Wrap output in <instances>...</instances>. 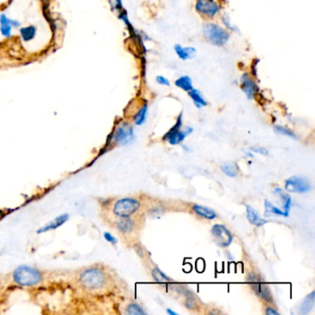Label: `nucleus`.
Masks as SVG:
<instances>
[{"instance_id": "obj_1", "label": "nucleus", "mask_w": 315, "mask_h": 315, "mask_svg": "<svg viewBox=\"0 0 315 315\" xmlns=\"http://www.w3.org/2000/svg\"><path fill=\"white\" fill-rule=\"evenodd\" d=\"M77 282L85 291L97 293L105 289L107 282V277L102 269L97 266H91L79 272Z\"/></svg>"}, {"instance_id": "obj_2", "label": "nucleus", "mask_w": 315, "mask_h": 315, "mask_svg": "<svg viewBox=\"0 0 315 315\" xmlns=\"http://www.w3.org/2000/svg\"><path fill=\"white\" fill-rule=\"evenodd\" d=\"M13 283L20 287L31 288L42 283L44 277L41 271L28 265H20L11 274Z\"/></svg>"}, {"instance_id": "obj_3", "label": "nucleus", "mask_w": 315, "mask_h": 315, "mask_svg": "<svg viewBox=\"0 0 315 315\" xmlns=\"http://www.w3.org/2000/svg\"><path fill=\"white\" fill-rule=\"evenodd\" d=\"M203 32L206 40L215 46H224L230 39L229 32L215 23H206Z\"/></svg>"}, {"instance_id": "obj_4", "label": "nucleus", "mask_w": 315, "mask_h": 315, "mask_svg": "<svg viewBox=\"0 0 315 315\" xmlns=\"http://www.w3.org/2000/svg\"><path fill=\"white\" fill-rule=\"evenodd\" d=\"M141 207V203L134 198L118 200L113 206V213L117 217H127L134 214Z\"/></svg>"}, {"instance_id": "obj_5", "label": "nucleus", "mask_w": 315, "mask_h": 315, "mask_svg": "<svg viewBox=\"0 0 315 315\" xmlns=\"http://www.w3.org/2000/svg\"><path fill=\"white\" fill-rule=\"evenodd\" d=\"M112 139L119 145H126L132 142L134 140L133 127L128 122L120 124L113 133Z\"/></svg>"}, {"instance_id": "obj_6", "label": "nucleus", "mask_w": 315, "mask_h": 315, "mask_svg": "<svg viewBox=\"0 0 315 315\" xmlns=\"http://www.w3.org/2000/svg\"><path fill=\"white\" fill-rule=\"evenodd\" d=\"M247 280L249 283L251 284V289L254 290V292L257 294L258 296L264 299V301L267 303L274 302L271 290H269L268 286L266 284H264L260 279V277L254 274H251L248 277Z\"/></svg>"}, {"instance_id": "obj_7", "label": "nucleus", "mask_w": 315, "mask_h": 315, "mask_svg": "<svg viewBox=\"0 0 315 315\" xmlns=\"http://www.w3.org/2000/svg\"><path fill=\"white\" fill-rule=\"evenodd\" d=\"M195 8L207 18H213L220 12V5L215 0H196Z\"/></svg>"}, {"instance_id": "obj_8", "label": "nucleus", "mask_w": 315, "mask_h": 315, "mask_svg": "<svg viewBox=\"0 0 315 315\" xmlns=\"http://www.w3.org/2000/svg\"><path fill=\"white\" fill-rule=\"evenodd\" d=\"M285 189L290 193H307L311 190V184L306 178L294 176L286 180Z\"/></svg>"}, {"instance_id": "obj_9", "label": "nucleus", "mask_w": 315, "mask_h": 315, "mask_svg": "<svg viewBox=\"0 0 315 315\" xmlns=\"http://www.w3.org/2000/svg\"><path fill=\"white\" fill-rule=\"evenodd\" d=\"M212 235L215 243L222 248H226L227 246H229L233 240L231 233L225 225H213L212 228Z\"/></svg>"}, {"instance_id": "obj_10", "label": "nucleus", "mask_w": 315, "mask_h": 315, "mask_svg": "<svg viewBox=\"0 0 315 315\" xmlns=\"http://www.w3.org/2000/svg\"><path fill=\"white\" fill-rule=\"evenodd\" d=\"M240 88L248 99H253L258 92V86L249 73H243L240 77Z\"/></svg>"}, {"instance_id": "obj_11", "label": "nucleus", "mask_w": 315, "mask_h": 315, "mask_svg": "<svg viewBox=\"0 0 315 315\" xmlns=\"http://www.w3.org/2000/svg\"><path fill=\"white\" fill-rule=\"evenodd\" d=\"M193 132L192 128H186L184 130H169L166 135L164 136L163 140L167 141L171 145H176L179 144L180 142H182L187 135H189L190 133Z\"/></svg>"}, {"instance_id": "obj_12", "label": "nucleus", "mask_w": 315, "mask_h": 315, "mask_svg": "<svg viewBox=\"0 0 315 315\" xmlns=\"http://www.w3.org/2000/svg\"><path fill=\"white\" fill-rule=\"evenodd\" d=\"M174 50L176 52V55L178 56V58L186 61L189 59H192L194 58L197 54V50L195 47L193 46H182L181 45H175L174 46Z\"/></svg>"}, {"instance_id": "obj_13", "label": "nucleus", "mask_w": 315, "mask_h": 315, "mask_svg": "<svg viewBox=\"0 0 315 315\" xmlns=\"http://www.w3.org/2000/svg\"><path fill=\"white\" fill-rule=\"evenodd\" d=\"M11 19L6 16L5 13L0 14V33L4 38L9 39L12 36Z\"/></svg>"}, {"instance_id": "obj_14", "label": "nucleus", "mask_w": 315, "mask_h": 315, "mask_svg": "<svg viewBox=\"0 0 315 315\" xmlns=\"http://www.w3.org/2000/svg\"><path fill=\"white\" fill-rule=\"evenodd\" d=\"M68 219H69V214H67V213H63L61 215H58V217H56L53 221L49 222L47 225L42 226L40 229L37 230V233L42 234V233H45V232L57 229L59 226L64 225L65 223L68 221Z\"/></svg>"}, {"instance_id": "obj_15", "label": "nucleus", "mask_w": 315, "mask_h": 315, "mask_svg": "<svg viewBox=\"0 0 315 315\" xmlns=\"http://www.w3.org/2000/svg\"><path fill=\"white\" fill-rule=\"evenodd\" d=\"M118 220L116 221V228L122 234H129L133 231L134 229V222L129 216L127 217H118Z\"/></svg>"}, {"instance_id": "obj_16", "label": "nucleus", "mask_w": 315, "mask_h": 315, "mask_svg": "<svg viewBox=\"0 0 315 315\" xmlns=\"http://www.w3.org/2000/svg\"><path fill=\"white\" fill-rule=\"evenodd\" d=\"M19 36L24 43H29L36 37L37 28L34 25H27L19 29Z\"/></svg>"}, {"instance_id": "obj_17", "label": "nucleus", "mask_w": 315, "mask_h": 315, "mask_svg": "<svg viewBox=\"0 0 315 315\" xmlns=\"http://www.w3.org/2000/svg\"><path fill=\"white\" fill-rule=\"evenodd\" d=\"M246 212H247V218L252 225L262 226L267 223L266 220L262 219L259 216L258 212L251 206H246Z\"/></svg>"}, {"instance_id": "obj_18", "label": "nucleus", "mask_w": 315, "mask_h": 315, "mask_svg": "<svg viewBox=\"0 0 315 315\" xmlns=\"http://www.w3.org/2000/svg\"><path fill=\"white\" fill-rule=\"evenodd\" d=\"M274 193L277 194L283 202L284 216H289L290 208H291V197L286 192H284L283 190H281L280 188L275 189Z\"/></svg>"}, {"instance_id": "obj_19", "label": "nucleus", "mask_w": 315, "mask_h": 315, "mask_svg": "<svg viewBox=\"0 0 315 315\" xmlns=\"http://www.w3.org/2000/svg\"><path fill=\"white\" fill-rule=\"evenodd\" d=\"M188 95H189V97H191L194 105L197 108H202V107L207 105V102H206L205 97H203L202 93L198 89L193 88L190 92H188Z\"/></svg>"}, {"instance_id": "obj_20", "label": "nucleus", "mask_w": 315, "mask_h": 315, "mask_svg": "<svg viewBox=\"0 0 315 315\" xmlns=\"http://www.w3.org/2000/svg\"><path fill=\"white\" fill-rule=\"evenodd\" d=\"M193 212H195L196 214L200 215V216L204 217V218L212 220V219H214L216 217V212H214L212 209L208 208V207L195 205V206H193Z\"/></svg>"}, {"instance_id": "obj_21", "label": "nucleus", "mask_w": 315, "mask_h": 315, "mask_svg": "<svg viewBox=\"0 0 315 315\" xmlns=\"http://www.w3.org/2000/svg\"><path fill=\"white\" fill-rule=\"evenodd\" d=\"M175 85L184 92H190L193 88V80L188 75H182L175 81Z\"/></svg>"}, {"instance_id": "obj_22", "label": "nucleus", "mask_w": 315, "mask_h": 315, "mask_svg": "<svg viewBox=\"0 0 315 315\" xmlns=\"http://www.w3.org/2000/svg\"><path fill=\"white\" fill-rule=\"evenodd\" d=\"M315 291H313L312 293H310L308 296H306V298L304 299L303 304L301 306V310H300V313L302 315H305L307 314H309L311 312V310L314 308L315 306Z\"/></svg>"}, {"instance_id": "obj_23", "label": "nucleus", "mask_w": 315, "mask_h": 315, "mask_svg": "<svg viewBox=\"0 0 315 315\" xmlns=\"http://www.w3.org/2000/svg\"><path fill=\"white\" fill-rule=\"evenodd\" d=\"M147 112H148V105L147 103L143 104L142 107L138 110V112L136 113L135 116H133V120H134L136 125L141 126L145 122Z\"/></svg>"}, {"instance_id": "obj_24", "label": "nucleus", "mask_w": 315, "mask_h": 315, "mask_svg": "<svg viewBox=\"0 0 315 315\" xmlns=\"http://www.w3.org/2000/svg\"><path fill=\"white\" fill-rule=\"evenodd\" d=\"M264 203H265V213H264L265 216H271V215H283L284 216L283 211H281L273 204H271L268 200H265Z\"/></svg>"}, {"instance_id": "obj_25", "label": "nucleus", "mask_w": 315, "mask_h": 315, "mask_svg": "<svg viewBox=\"0 0 315 315\" xmlns=\"http://www.w3.org/2000/svg\"><path fill=\"white\" fill-rule=\"evenodd\" d=\"M152 276L154 277L155 282L161 284H167L172 282V280L167 277L159 268H155L152 270Z\"/></svg>"}, {"instance_id": "obj_26", "label": "nucleus", "mask_w": 315, "mask_h": 315, "mask_svg": "<svg viewBox=\"0 0 315 315\" xmlns=\"http://www.w3.org/2000/svg\"><path fill=\"white\" fill-rule=\"evenodd\" d=\"M221 169L226 176L231 177V178L236 177L238 173V166L236 164H234V163H228V164L223 165L221 167Z\"/></svg>"}, {"instance_id": "obj_27", "label": "nucleus", "mask_w": 315, "mask_h": 315, "mask_svg": "<svg viewBox=\"0 0 315 315\" xmlns=\"http://www.w3.org/2000/svg\"><path fill=\"white\" fill-rule=\"evenodd\" d=\"M126 314L129 315H143L145 312L137 303H130L126 308Z\"/></svg>"}, {"instance_id": "obj_28", "label": "nucleus", "mask_w": 315, "mask_h": 315, "mask_svg": "<svg viewBox=\"0 0 315 315\" xmlns=\"http://www.w3.org/2000/svg\"><path fill=\"white\" fill-rule=\"evenodd\" d=\"M274 129H275V131H276L277 133H279V134L289 136V137L293 138V139H298V137H297L296 134L293 132V130L288 129V128H285V127H282V126H276V127L274 128Z\"/></svg>"}, {"instance_id": "obj_29", "label": "nucleus", "mask_w": 315, "mask_h": 315, "mask_svg": "<svg viewBox=\"0 0 315 315\" xmlns=\"http://www.w3.org/2000/svg\"><path fill=\"white\" fill-rule=\"evenodd\" d=\"M155 82L157 84L162 85V86H170V81L167 77L163 76V75H157L155 77Z\"/></svg>"}, {"instance_id": "obj_30", "label": "nucleus", "mask_w": 315, "mask_h": 315, "mask_svg": "<svg viewBox=\"0 0 315 315\" xmlns=\"http://www.w3.org/2000/svg\"><path fill=\"white\" fill-rule=\"evenodd\" d=\"M222 22L224 23V25L226 27V29H228V30H231V31H235V27H233L231 25V23H230V19H229V17L227 16V15H224L223 17H222Z\"/></svg>"}, {"instance_id": "obj_31", "label": "nucleus", "mask_w": 315, "mask_h": 315, "mask_svg": "<svg viewBox=\"0 0 315 315\" xmlns=\"http://www.w3.org/2000/svg\"><path fill=\"white\" fill-rule=\"evenodd\" d=\"M104 238H105V239L106 241H108L109 243H111V244H116V238H115L114 236H112L108 232H105V233H104Z\"/></svg>"}, {"instance_id": "obj_32", "label": "nucleus", "mask_w": 315, "mask_h": 315, "mask_svg": "<svg viewBox=\"0 0 315 315\" xmlns=\"http://www.w3.org/2000/svg\"><path fill=\"white\" fill-rule=\"evenodd\" d=\"M251 150H252L253 152H255V153L260 154V155H268V151H267L266 149L264 148V147H252Z\"/></svg>"}, {"instance_id": "obj_33", "label": "nucleus", "mask_w": 315, "mask_h": 315, "mask_svg": "<svg viewBox=\"0 0 315 315\" xmlns=\"http://www.w3.org/2000/svg\"><path fill=\"white\" fill-rule=\"evenodd\" d=\"M265 314L267 315H279V313L277 311H276L274 308H271V307L266 308Z\"/></svg>"}, {"instance_id": "obj_34", "label": "nucleus", "mask_w": 315, "mask_h": 315, "mask_svg": "<svg viewBox=\"0 0 315 315\" xmlns=\"http://www.w3.org/2000/svg\"><path fill=\"white\" fill-rule=\"evenodd\" d=\"M167 314H168V315H178V314H177V313H175V312H173V311H172V310H170V309H167Z\"/></svg>"}, {"instance_id": "obj_35", "label": "nucleus", "mask_w": 315, "mask_h": 315, "mask_svg": "<svg viewBox=\"0 0 315 315\" xmlns=\"http://www.w3.org/2000/svg\"><path fill=\"white\" fill-rule=\"evenodd\" d=\"M116 2L117 5H120V4H121V0H116Z\"/></svg>"}, {"instance_id": "obj_36", "label": "nucleus", "mask_w": 315, "mask_h": 315, "mask_svg": "<svg viewBox=\"0 0 315 315\" xmlns=\"http://www.w3.org/2000/svg\"><path fill=\"white\" fill-rule=\"evenodd\" d=\"M41 1H42V2H47L48 0H41Z\"/></svg>"}]
</instances>
